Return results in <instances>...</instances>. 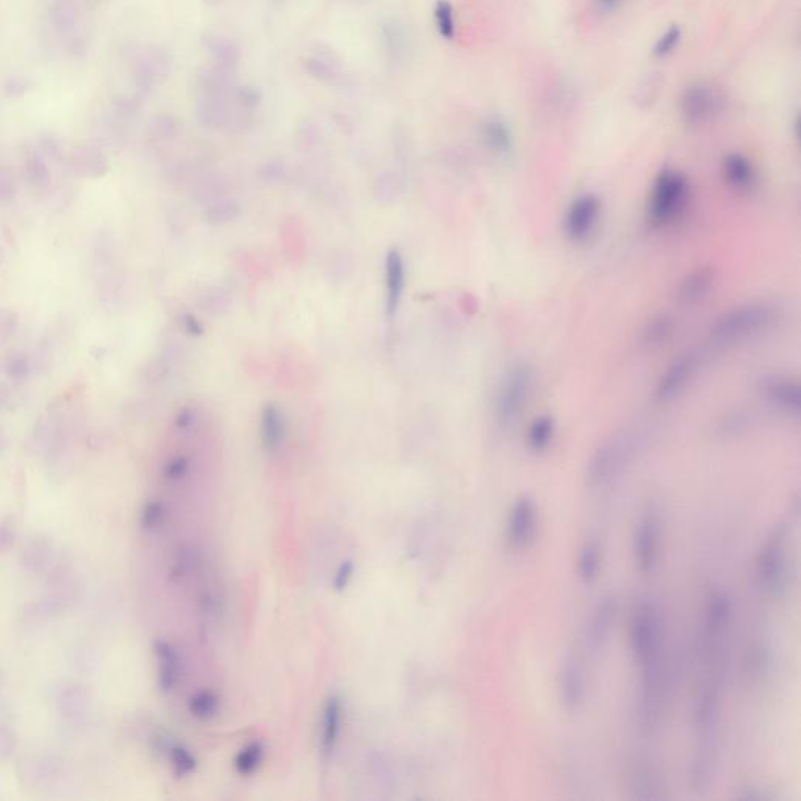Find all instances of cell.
Segmentation results:
<instances>
[{
	"mask_svg": "<svg viewBox=\"0 0 801 801\" xmlns=\"http://www.w3.org/2000/svg\"><path fill=\"white\" fill-rule=\"evenodd\" d=\"M779 307L768 301H755L720 315L709 331L712 347H731L748 342L772 329L779 320Z\"/></svg>",
	"mask_w": 801,
	"mask_h": 801,
	"instance_id": "1",
	"label": "cell"
},
{
	"mask_svg": "<svg viewBox=\"0 0 801 801\" xmlns=\"http://www.w3.org/2000/svg\"><path fill=\"white\" fill-rule=\"evenodd\" d=\"M644 438L637 429H622L605 438L595 449L586 470L590 488L603 487L620 476L642 446Z\"/></svg>",
	"mask_w": 801,
	"mask_h": 801,
	"instance_id": "2",
	"label": "cell"
},
{
	"mask_svg": "<svg viewBox=\"0 0 801 801\" xmlns=\"http://www.w3.org/2000/svg\"><path fill=\"white\" fill-rule=\"evenodd\" d=\"M689 180L679 171H662L651 188L646 204V219L653 227H667L684 214L689 202Z\"/></svg>",
	"mask_w": 801,
	"mask_h": 801,
	"instance_id": "3",
	"label": "cell"
},
{
	"mask_svg": "<svg viewBox=\"0 0 801 801\" xmlns=\"http://www.w3.org/2000/svg\"><path fill=\"white\" fill-rule=\"evenodd\" d=\"M536 375L527 364H516L506 373L499 385L495 414L503 426L516 423L533 395Z\"/></svg>",
	"mask_w": 801,
	"mask_h": 801,
	"instance_id": "4",
	"label": "cell"
},
{
	"mask_svg": "<svg viewBox=\"0 0 801 801\" xmlns=\"http://www.w3.org/2000/svg\"><path fill=\"white\" fill-rule=\"evenodd\" d=\"M706 360V354L701 349H690L668 365L656 387V398L662 403H672L689 390L695 379L700 375Z\"/></svg>",
	"mask_w": 801,
	"mask_h": 801,
	"instance_id": "5",
	"label": "cell"
},
{
	"mask_svg": "<svg viewBox=\"0 0 801 801\" xmlns=\"http://www.w3.org/2000/svg\"><path fill=\"white\" fill-rule=\"evenodd\" d=\"M631 646L639 667L664 657L659 616L650 605H640L631 622Z\"/></svg>",
	"mask_w": 801,
	"mask_h": 801,
	"instance_id": "6",
	"label": "cell"
},
{
	"mask_svg": "<svg viewBox=\"0 0 801 801\" xmlns=\"http://www.w3.org/2000/svg\"><path fill=\"white\" fill-rule=\"evenodd\" d=\"M786 534L785 526H779L770 534L757 559V581L778 595L786 583Z\"/></svg>",
	"mask_w": 801,
	"mask_h": 801,
	"instance_id": "7",
	"label": "cell"
},
{
	"mask_svg": "<svg viewBox=\"0 0 801 801\" xmlns=\"http://www.w3.org/2000/svg\"><path fill=\"white\" fill-rule=\"evenodd\" d=\"M681 115L689 125H703L717 116L722 110V97L706 82H694L681 95Z\"/></svg>",
	"mask_w": 801,
	"mask_h": 801,
	"instance_id": "8",
	"label": "cell"
},
{
	"mask_svg": "<svg viewBox=\"0 0 801 801\" xmlns=\"http://www.w3.org/2000/svg\"><path fill=\"white\" fill-rule=\"evenodd\" d=\"M601 202L595 195H581L568 205L564 229L570 240L583 243L594 234L600 223Z\"/></svg>",
	"mask_w": 801,
	"mask_h": 801,
	"instance_id": "9",
	"label": "cell"
},
{
	"mask_svg": "<svg viewBox=\"0 0 801 801\" xmlns=\"http://www.w3.org/2000/svg\"><path fill=\"white\" fill-rule=\"evenodd\" d=\"M661 546V521L656 514H645L637 523L634 534V559L642 575L655 572L659 561Z\"/></svg>",
	"mask_w": 801,
	"mask_h": 801,
	"instance_id": "10",
	"label": "cell"
},
{
	"mask_svg": "<svg viewBox=\"0 0 801 801\" xmlns=\"http://www.w3.org/2000/svg\"><path fill=\"white\" fill-rule=\"evenodd\" d=\"M759 395L770 407L796 418L801 410V390L798 382L785 375H767L759 381Z\"/></svg>",
	"mask_w": 801,
	"mask_h": 801,
	"instance_id": "11",
	"label": "cell"
},
{
	"mask_svg": "<svg viewBox=\"0 0 801 801\" xmlns=\"http://www.w3.org/2000/svg\"><path fill=\"white\" fill-rule=\"evenodd\" d=\"M536 521L537 516L533 499L526 496L516 499L507 521V537L514 548H525L529 545L536 534Z\"/></svg>",
	"mask_w": 801,
	"mask_h": 801,
	"instance_id": "12",
	"label": "cell"
},
{
	"mask_svg": "<svg viewBox=\"0 0 801 801\" xmlns=\"http://www.w3.org/2000/svg\"><path fill=\"white\" fill-rule=\"evenodd\" d=\"M723 182L736 193H750L757 184V173L750 158L739 152H731L723 157Z\"/></svg>",
	"mask_w": 801,
	"mask_h": 801,
	"instance_id": "13",
	"label": "cell"
},
{
	"mask_svg": "<svg viewBox=\"0 0 801 801\" xmlns=\"http://www.w3.org/2000/svg\"><path fill=\"white\" fill-rule=\"evenodd\" d=\"M559 695L566 711H575L584 698V672L576 656H568L559 676Z\"/></svg>",
	"mask_w": 801,
	"mask_h": 801,
	"instance_id": "14",
	"label": "cell"
},
{
	"mask_svg": "<svg viewBox=\"0 0 801 801\" xmlns=\"http://www.w3.org/2000/svg\"><path fill=\"white\" fill-rule=\"evenodd\" d=\"M343 700L340 695L332 694L325 698L321 718V751L325 757L335 751L342 733Z\"/></svg>",
	"mask_w": 801,
	"mask_h": 801,
	"instance_id": "15",
	"label": "cell"
},
{
	"mask_svg": "<svg viewBox=\"0 0 801 801\" xmlns=\"http://www.w3.org/2000/svg\"><path fill=\"white\" fill-rule=\"evenodd\" d=\"M716 285V271L711 266H700L684 277L679 286V301L684 305L703 303Z\"/></svg>",
	"mask_w": 801,
	"mask_h": 801,
	"instance_id": "16",
	"label": "cell"
},
{
	"mask_svg": "<svg viewBox=\"0 0 801 801\" xmlns=\"http://www.w3.org/2000/svg\"><path fill=\"white\" fill-rule=\"evenodd\" d=\"M482 138L486 146L501 158H509L516 147L509 124L499 116H490L482 124Z\"/></svg>",
	"mask_w": 801,
	"mask_h": 801,
	"instance_id": "17",
	"label": "cell"
},
{
	"mask_svg": "<svg viewBox=\"0 0 801 801\" xmlns=\"http://www.w3.org/2000/svg\"><path fill=\"white\" fill-rule=\"evenodd\" d=\"M406 285V271L401 254L392 249L385 258V286H387V315L392 318L398 310Z\"/></svg>",
	"mask_w": 801,
	"mask_h": 801,
	"instance_id": "18",
	"label": "cell"
},
{
	"mask_svg": "<svg viewBox=\"0 0 801 801\" xmlns=\"http://www.w3.org/2000/svg\"><path fill=\"white\" fill-rule=\"evenodd\" d=\"M616 603L614 598H605L596 606L587 631V645L590 650L596 651L603 646L611 633L612 623L616 620Z\"/></svg>",
	"mask_w": 801,
	"mask_h": 801,
	"instance_id": "19",
	"label": "cell"
},
{
	"mask_svg": "<svg viewBox=\"0 0 801 801\" xmlns=\"http://www.w3.org/2000/svg\"><path fill=\"white\" fill-rule=\"evenodd\" d=\"M629 789L633 790L636 800H661L664 798V785L655 768L645 764H637L629 776Z\"/></svg>",
	"mask_w": 801,
	"mask_h": 801,
	"instance_id": "20",
	"label": "cell"
},
{
	"mask_svg": "<svg viewBox=\"0 0 801 801\" xmlns=\"http://www.w3.org/2000/svg\"><path fill=\"white\" fill-rule=\"evenodd\" d=\"M262 443L268 453H275L281 448L285 436V426L279 409L268 404L262 412Z\"/></svg>",
	"mask_w": 801,
	"mask_h": 801,
	"instance_id": "21",
	"label": "cell"
},
{
	"mask_svg": "<svg viewBox=\"0 0 801 801\" xmlns=\"http://www.w3.org/2000/svg\"><path fill=\"white\" fill-rule=\"evenodd\" d=\"M158 657V676H160V686L163 690H173L179 679L180 661L179 656L175 653L173 646L165 642L157 645Z\"/></svg>",
	"mask_w": 801,
	"mask_h": 801,
	"instance_id": "22",
	"label": "cell"
},
{
	"mask_svg": "<svg viewBox=\"0 0 801 801\" xmlns=\"http://www.w3.org/2000/svg\"><path fill=\"white\" fill-rule=\"evenodd\" d=\"M556 423L548 415L537 416L527 429V445L533 451L542 453L548 449L555 438Z\"/></svg>",
	"mask_w": 801,
	"mask_h": 801,
	"instance_id": "23",
	"label": "cell"
},
{
	"mask_svg": "<svg viewBox=\"0 0 801 801\" xmlns=\"http://www.w3.org/2000/svg\"><path fill=\"white\" fill-rule=\"evenodd\" d=\"M265 757V746L262 742H251L238 751L234 761V767L241 776L255 774L262 766Z\"/></svg>",
	"mask_w": 801,
	"mask_h": 801,
	"instance_id": "24",
	"label": "cell"
},
{
	"mask_svg": "<svg viewBox=\"0 0 801 801\" xmlns=\"http://www.w3.org/2000/svg\"><path fill=\"white\" fill-rule=\"evenodd\" d=\"M188 709H190L191 716L197 718V720H202V722L210 720V718H214L218 714V695L212 692V690H201V692H197L196 695L191 696L190 701H188Z\"/></svg>",
	"mask_w": 801,
	"mask_h": 801,
	"instance_id": "25",
	"label": "cell"
},
{
	"mask_svg": "<svg viewBox=\"0 0 801 801\" xmlns=\"http://www.w3.org/2000/svg\"><path fill=\"white\" fill-rule=\"evenodd\" d=\"M598 572H600V548L594 542H587L579 553L577 573L584 583H592Z\"/></svg>",
	"mask_w": 801,
	"mask_h": 801,
	"instance_id": "26",
	"label": "cell"
},
{
	"mask_svg": "<svg viewBox=\"0 0 801 801\" xmlns=\"http://www.w3.org/2000/svg\"><path fill=\"white\" fill-rule=\"evenodd\" d=\"M673 334V321L666 315H661L657 318L648 323L646 329L644 331V342L648 346H662L670 340Z\"/></svg>",
	"mask_w": 801,
	"mask_h": 801,
	"instance_id": "27",
	"label": "cell"
},
{
	"mask_svg": "<svg viewBox=\"0 0 801 801\" xmlns=\"http://www.w3.org/2000/svg\"><path fill=\"white\" fill-rule=\"evenodd\" d=\"M681 38H683V30L679 25H670V27L664 32V34L657 38L656 41L655 49H653V54L657 58H666V56L670 55L673 52L676 51V47H678L679 43H681Z\"/></svg>",
	"mask_w": 801,
	"mask_h": 801,
	"instance_id": "28",
	"label": "cell"
},
{
	"mask_svg": "<svg viewBox=\"0 0 801 801\" xmlns=\"http://www.w3.org/2000/svg\"><path fill=\"white\" fill-rule=\"evenodd\" d=\"M171 762H173L174 774L177 776L190 775L191 772H195L197 766L196 757L184 746H174L171 750Z\"/></svg>",
	"mask_w": 801,
	"mask_h": 801,
	"instance_id": "29",
	"label": "cell"
},
{
	"mask_svg": "<svg viewBox=\"0 0 801 801\" xmlns=\"http://www.w3.org/2000/svg\"><path fill=\"white\" fill-rule=\"evenodd\" d=\"M437 24L440 32L445 38H453L455 36V16H453V8L446 2L438 4L437 6Z\"/></svg>",
	"mask_w": 801,
	"mask_h": 801,
	"instance_id": "30",
	"label": "cell"
},
{
	"mask_svg": "<svg viewBox=\"0 0 801 801\" xmlns=\"http://www.w3.org/2000/svg\"><path fill=\"white\" fill-rule=\"evenodd\" d=\"M354 570H355V566L351 559L340 564V566L336 568L335 575H334V581H332V587L335 592H343L349 586V583L353 581Z\"/></svg>",
	"mask_w": 801,
	"mask_h": 801,
	"instance_id": "31",
	"label": "cell"
},
{
	"mask_svg": "<svg viewBox=\"0 0 801 801\" xmlns=\"http://www.w3.org/2000/svg\"><path fill=\"white\" fill-rule=\"evenodd\" d=\"M162 506L158 505V503H152V505L147 506L146 510H145L143 523L146 525V527L157 526L158 523L162 521Z\"/></svg>",
	"mask_w": 801,
	"mask_h": 801,
	"instance_id": "32",
	"label": "cell"
},
{
	"mask_svg": "<svg viewBox=\"0 0 801 801\" xmlns=\"http://www.w3.org/2000/svg\"><path fill=\"white\" fill-rule=\"evenodd\" d=\"M186 466H188V464H186L185 459L174 460L173 464H171V466L168 468V477L175 479V477L182 476V475L185 473Z\"/></svg>",
	"mask_w": 801,
	"mask_h": 801,
	"instance_id": "33",
	"label": "cell"
},
{
	"mask_svg": "<svg viewBox=\"0 0 801 801\" xmlns=\"http://www.w3.org/2000/svg\"><path fill=\"white\" fill-rule=\"evenodd\" d=\"M616 2H618V0H598V4H600L603 10H612V8H616Z\"/></svg>",
	"mask_w": 801,
	"mask_h": 801,
	"instance_id": "34",
	"label": "cell"
}]
</instances>
